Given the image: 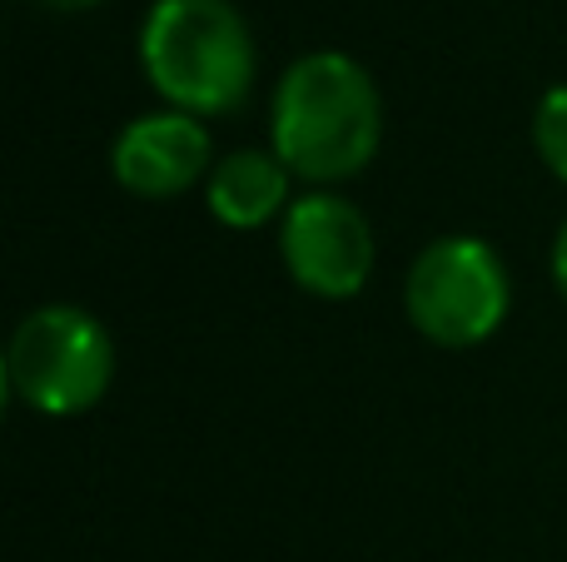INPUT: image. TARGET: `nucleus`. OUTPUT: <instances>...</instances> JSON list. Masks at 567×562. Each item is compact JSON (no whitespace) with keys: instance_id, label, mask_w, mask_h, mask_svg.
<instances>
[{"instance_id":"nucleus-4","label":"nucleus","mask_w":567,"mask_h":562,"mask_svg":"<svg viewBox=\"0 0 567 562\" xmlns=\"http://www.w3.org/2000/svg\"><path fill=\"white\" fill-rule=\"evenodd\" d=\"M508 269L498 249L473 235H449L429 244L409 269L403 304L423 339L439 348H473L498 334L508 319Z\"/></svg>"},{"instance_id":"nucleus-1","label":"nucleus","mask_w":567,"mask_h":562,"mask_svg":"<svg viewBox=\"0 0 567 562\" xmlns=\"http://www.w3.org/2000/svg\"><path fill=\"white\" fill-rule=\"evenodd\" d=\"M275 155L313 185L359 175L383 135V105L369 70L339 50L293 60L275 95Z\"/></svg>"},{"instance_id":"nucleus-10","label":"nucleus","mask_w":567,"mask_h":562,"mask_svg":"<svg viewBox=\"0 0 567 562\" xmlns=\"http://www.w3.org/2000/svg\"><path fill=\"white\" fill-rule=\"evenodd\" d=\"M45 6H55V10H90V6H100V0H45Z\"/></svg>"},{"instance_id":"nucleus-3","label":"nucleus","mask_w":567,"mask_h":562,"mask_svg":"<svg viewBox=\"0 0 567 562\" xmlns=\"http://www.w3.org/2000/svg\"><path fill=\"white\" fill-rule=\"evenodd\" d=\"M6 378L16 398H25V408L35 414H85L105 398L115 378V344L85 309L45 304L20 319L10 334Z\"/></svg>"},{"instance_id":"nucleus-7","label":"nucleus","mask_w":567,"mask_h":562,"mask_svg":"<svg viewBox=\"0 0 567 562\" xmlns=\"http://www.w3.org/2000/svg\"><path fill=\"white\" fill-rule=\"evenodd\" d=\"M209 215L229 229H265L269 219L289 215V169L265 149H235L205 179Z\"/></svg>"},{"instance_id":"nucleus-8","label":"nucleus","mask_w":567,"mask_h":562,"mask_svg":"<svg viewBox=\"0 0 567 562\" xmlns=\"http://www.w3.org/2000/svg\"><path fill=\"white\" fill-rule=\"evenodd\" d=\"M533 145H538L543 165L567 185V85H553L538 100V115H533Z\"/></svg>"},{"instance_id":"nucleus-6","label":"nucleus","mask_w":567,"mask_h":562,"mask_svg":"<svg viewBox=\"0 0 567 562\" xmlns=\"http://www.w3.org/2000/svg\"><path fill=\"white\" fill-rule=\"evenodd\" d=\"M110 169H115V179L130 189V195L175 199L209 175V135L195 115H185V110L140 115L120 129Z\"/></svg>"},{"instance_id":"nucleus-2","label":"nucleus","mask_w":567,"mask_h":562,"mask_svg":"<svg viewBox=\"0 0 567 562\" xmlns=\"http://www.w3.org/2000/svg\"><path fill=\"white\" fill-rule=\"evenodd\" d=\"M150 85L185 115H229L255 85V40L229 0H155L140 30Z\"/></svg>"},{"instance_id":"nucleus-5","label":"nucleus","mask_w":567,"mask_h":562,"mask_svg":"<svg viewBox=\"0 0 567 562\" xmlns=\"http://www.w3.org/2000/svg\"><path fill=\"white\" fill-rule=\"evenodd\" d=\"M279 254L303 294L353 299L373 274V229L343 195H303L279 225Z\"/></svg>"},{"instance_id":"nucleus-9","label":"nucleus","mask_w":567,"mask_h":562,"mask_svg":"<svg viewBox=\"0 0 567 562\" xmlns=\"http://www.w3.org/2000/svg\"><path fill=\"white\" fill-rule=\"evenodd\" d=\"M553 279H558V289H563V299H567V225H563L558 244H553Z\"/></svg>"}]
</instances>
